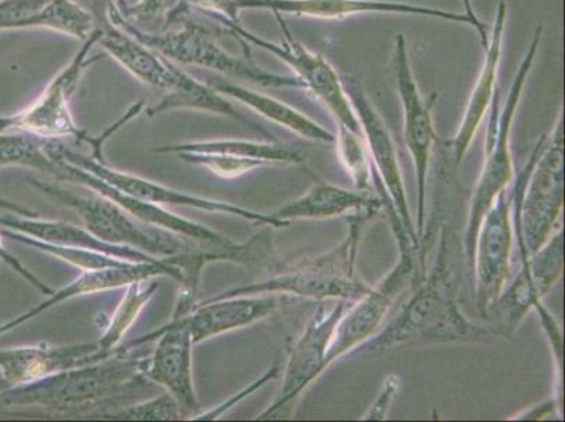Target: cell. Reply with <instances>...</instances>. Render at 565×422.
<instances>
[{
  "label": "cell",
  "instance_id": "cell-36",
  "mask_svg": "<svg viewBox=\"0 0 565 422\" xmlns=\"http://www.w3.org/2000/svg\"><path fill=\"white\" fill-rule=\"evenodd\" d=\"M399 389L398 376L392 374L385 378L382 390L377 394V399L373 401L372 405L364 414L363 420L366 421H383L387 419L390 410H392L393 400Z\"/></svg>",
  "mask_w": 565,
  "mask_h": 422
},
{
  "label": "cell",
  "instance_id": "cell-5",
  "mask_svg": "<svg viewBox=\"0 0 565 422\" xmlns=\"http://www.w3.org/2000/svg\"><path fill=\"white\" fill-rule=\"evenodd\" d=\"M563 116L552 137L543 134L513 189L522 265L556 233L564 204Z\"/></svg>",
  "mask_w": 565,
  "mask_h": 422
},
{
  "label": "cell",
  "instance_id": "cell-7",
  "mask_svg": "<svg viewBox=\"0 0 565 422\" xmlns=\"http://www.w3.org/2000/svg\"><path fill=\"white\" fill-rule=\"evenodd\" d=\"M102 29L96 28L90 38L85 40V44L82 45L78 53L71 60V63L50 82V85L45 87L43 94L32 106L18 113V115L0 117V131L29 133L33 136L47 138V140L50 138L74 137L78 143L89 144L94 149L92 157L106 163V159L103 157V144L131 118L141 115L143 103L140 102L132 106L126 113V116L115 123L102 137H90L89 134L76 126L74 117L71 115L70 99L75 94L81 76L87 66L102 60L100 55L90 56L89 59L90 50L97 44Z\"/></svg>",
  "mask_w": 565,
  "mask_h": 422
},
{
  "label": "cell",
  "instance_id": "cell-24",
  "mask_svg": "<svg viewBox=\"0 0 565 422\" xmlns=\"http://www.w3.org/2000/svg\"><path fill=\"white\" fill-rule=\"evenodd\" d=\"M508 19V7L505 2L498 4L495 24L492 28L490 43L484 50V64L477 80L475 89L470 96L469 105L465 112L463 120L459 130H457L450 147L454 149V157L457 165L463 161L466 154L469 152L472 140L477 131L480 130L481 123L494 103L498 72L502 60L503 38H505Z\"/></svg>",
  "mask_w": 565,
  "mask_h": 422
},
{
  "label": "cell",
  "instance_id": "cell-33",
  "mask_svg": "<svg viewBox=\"0 0 565 422\" xmlns=\"http://www.w3.org/2000/svg\"><path fill=\"white\" fill-rule=\"evenodd\" d=\"M335 143L339 159L352 178L354 187L361 192H370L373 180L372 159L363 136L338 126Z\"/></svg>",
  "mask_w": 565,
  "mask_h": 422
},
{
  "label": "cell",
  "instance_id": "cell-13",
  "mask_svg": "<svg viewBox=\"0 0 565 422\" xmlns=\"http://www.w3.org/2000/svg\"><path fill=\"white\" fill-rule=\"evenodd\" d=\"M45 151L51 158H58L61 161L75 165V167L105 180L110 187L121 190V192L130 194L132 198L143 200V202L158 205H183V208L213 211V213L215 211V213L233 214L236 218L269 225L274 229L289 228L290 225L271 219L269 214L256 213V211L218 202V200L199 198V196L179 192V190L163 187V184L152 182V180L136 177V175L118 172L116 169H111L107 162H100L94 157H86L84 154L72 151L58 141L49 140Z\"/></svg>",
  "mask_w": 565,
  "mask_h": 422
},
{
  "label": "cell",
  "instance_id": "cell-31",
  "mask_svg": "<svg viewBox=\"0 0 565 422\" xmlns=\"http://www.w3.org/2000/svg\"><path fill=\"white\" fill-rule=\"evenodd\" d=\"M0 233L7 239L18 241L20 244L30 246V249L44 252V254L55 256L72 266L78 267L82 272H94L109 270V267H118L130 264V261L118 259L95 250L75 249V246H63L43 243V241L34 240L32 236L18 233L8 229H0Z\"/></svg>",
  "mask_w": 565,
  "mask_h": 422
},
{
  "label": "cell",
  "instance_id": "cell-10",
  "mask_svg": "<svg viewBox=\"0 0 565 422\" xmlns=\"http://www.w3.org/2000/svg\"><path fill=\"white\" fill-rule=\"evenodd\" d=\"M275 17L282 33L280 44L258 38V35L245 30L239 22H231V20L221 18L218 14H210L214 22L227 29L241 43L245 44V48L246 44L258 45L259 49L274 54L287 66H290L292 74L301 84V89L307 91L308 94L320 102L335 118L338 126L347 127L348 130L363 136L361 123H359L345 86H343L337 71L321 54L312 53L300 41L292 38L290 29L287 28L280 14L275 13Z\"/></svg>",
  "mask_w": 565,
  "mask_h": 422
},
{
  "label": "cell",
  "instance_id": "cell-2",
  "mask_svg": "<svg viewBox=\"0 0 565 422\" xmlns=\"http://www.w3.org/2000/svg\"><path fill=\"white\" fill-rule=\"evenodd\" d=\"M449 259V233L445 225L438 259L425 285L387 327L351 355L377 357L404 345L481 342L491 337L490 329L470 321L457 305Z\"/></svg>",
  "mask_w": 565,
  "mask_h": 422
},
{
  "label": "cell",
  "instance_id": "cell-14",
  "mask_svg": "<svg viewBox=\"0 0 565 422\" xmlns=\"http://www.w3.org/2000/svg\"><path fill=\"white\" fill-rule=\"evenodd\" d=\"M157 341L151 355L143 358L141 373L151 383L162 386L181 410L182 420H196L202 414L193 382V339L188 329L162 326L121 347L125 351Z\"/></svg>",
  "mask_w": 565,
  "mask_h": 422
},
{
  "label": "cell",
  "instance_id": "cell-6",
  "mask_svg": "<svg viewBox=\"0 0 565 422\" xmlns=\"http://www.w3.org/2000/svg\"><path fill=\"white\" fill-rule=\"evenodd\" d=\"M190 10L192 9H188L174 22L181 24L178 29H168L158 34L142 33L122 22L116 12L115 3L107 12V20L115 28L122 30L173 63L212 70L265 87H299L301 89V84L295 75L271 74L260 70L250 60H241L231 55L223 45H220L212 30L190 18Z\"/></svg>",
  "mask_w": 565,
  "mask_h": 422
},
{
  "label": "cell",
  "instance_id": "cell-16",
  "mask_svg": "<svg viewBox=\"0 0 565 422\" xmlns=\"http://www.w3.org/2000/svg\"><path fill=\"white\" fill-rule=\"evenodd\" d=\"M345 308V300H339L331 310L323 305L317 308L305 333L292 344L279 394L258 420H279L289 414L291 404L296 403L302 391L326 372L328 348Z\"/></svg>",
  "mask_w": 565,
  "mask_h": 422
},
{
  "label": "cell",
  "instance_id": "cell-35",
  "mask_svg": "<svg viewBox=\"0 0 565 422\" xmlns=\"http://www.w3.org/2000/svg\"><path fill=\"white\" fill-rule=\"evenodd\" d=\"M106 420L128 421H173L182 420L181 410L171 394L163 393L159 398L148 400L146 403L121 407L103 414Z\"/></svg>",
  "mask_w": 565,
  "mask_h": 422
},
{
  "label": "cell",
  "instance_id": "cell-18",
  "mask_svg": "<svg viewBox=\"0 0 565 422\" xmlns=\"http://www.w3.org/2000/svg\"><path fill=\"white\" fill-rule=\"evenodd\" d=\"M235 8L241 12L245 9H267L271 13L290 14L296 18L316 20H345L361 14H398V17H419L445 20V22L470 25V18L465 13L423 7L393 0H235Z\"/></svg>",
  "mask_w": 565,
  "mask_h": 422
},
{
  "label": "cell",
  "instance_id": "cell-4",
  "mask_svg": "<svg viewBox=\"0 0 565 422\" xmlns=\"http://www.w3.org/2000/svg\"><path fill=\"white\" fill-rule=\"evenodd\" d=\"M100 29L102 35L97 44H100L106 53H109L118 64L125 66L143 84L166 92V97L147 112L148 116L153 117L173 109L205 110L234 118L241 125L254 128L269 137L265 128L239 115L235 107L212 86L194 80L193 76L173 65L171 60L147 48L113 24Z\"/></svg>",
  "mask_w": 565,
  "mask_h": 422
},
{
  "label": "cell",
  "instance_id": "cell-23",
  "mask_svg": "<svg viewBox=\"0 0 565 422\" xmlns=\"http://www.w3.org/2000/svg\"><path fill=\"white\" fill-rule=\"evenodd\" d=\"M51 29L85 41L97 28L74 0H0V30Z\"/></svg>",
  "mask_w": 565,
  "mask_h": 422
},
{
  "label": "cell",
  "instance_id": "cell-26",
  "mask_svg": "<svg viewBox=\"0 0 565 422\" xmlns=\"http://www.w3.org/2000/svg\"><path fill=\"white\" fill-rule=\"evenodd\" d=\"M0 229L18 231L24 235L32 236L34 240L43 243L75 246V249L95 250L105 252L111 256L127 260L130 262H158L161 261L146 254V252L130 249V246H120L107 244L105 241L96 239L86 229L78 225L64 223V221H49L39 218H24L14 213L0 214Z\"/></svg>",
  "mask_w": 565,
  "mask_h": 422
},
{
  "label": "cell",
  "instance_id": "cell-19",
  "mask_svg": "<svg viewBox=\"0 0 565 422\" xmlns=\"http://www.w3.org/2000/svg\"><path fill=\"white\" fill-rule=\"evenodd\" d=\"M53 159L60 165L61 169H63V180L82 184V187L90 189L92 192L105 196V198L121 205L128 214H131L134 219L141 221L143 224L171 231V233L193 241V243L209 244L217 246V249L221 250H233L238 245L234 243L233 240H230L228 236L215 233V231L204 228L202 224L194 223V221L179 218V215L163 209L162 205L132 198V196L110 187L105 180L84 171V169L75 167V165L61 161L58 158Z\"/></svg>",
  "mask_w": 565,
  "mask_h": 422
},
{
  "label": "cell",
  "instance_id": "cell-12",
  "mask_svg": "<svg viewBox=\"0 0 565 422\" xmlns=\"http://www.w3.org/2000/svg\"><path fill=\"white\" fill-rule=\"evenodd\" d=\"M393 74L397 84L401 106L404 113V140L413 158L416 190H418V215H416V235L424 240L426 218V187L436 136L433 107L436 95L425 101L416 85L413 68H411L407 39L403 34L395 38L393 53Z\"/></svg>",
  "mask_w": 565,
  "mask_h": 422
},
{
  "label": "cell",
  "instance_id": "cell-20",
  "mask_svg": "<svg viewBox=\"0 0 565 422\" xmlns=\"http://www.w3.org/2000/svg\"><path fill=\"white\" fill-rule=\"evenodd\" d=\"M97 362H102L97 341L64 347L41 344L35 347L0 349V389L17 388L64 370Z\"/></svg>",
  "mask_w": 565,
  "mask_h": 422
},
{
  "label": "cell",
  "instance_id": "cell-15",
  "mask_svg": "<svg viewBox=\"0 0 565 422\" xmlns=\"http://www.w3.org/2000/svg\"><path fill=\"white\" fill-rule=\"evenodd\" d=\"M342 84L345 86L353 110L356 113L359 123H361L370 159L377 169V172H373V182L377 184L379 192H382L393 204V209L397 213L401 223H403V228L407 231L409 240L420 251L423 246L419 244L413 215H411L397 148H395L392 134H390L382 116L374 109L373 103L370 102L358 82L347 78V81H342Z\"/></svg>",
  "mask_w": 565,
  "mask_h": 422
},
{
  "label": "cell",
  "instance_id": "cell-25",
  "mask_svg": "<svg viewBox=\"0 0 565 422\" xmlns=\"http://www.w3.org/2000/svg\"><path fill=\"white\" fill-rule=\"evenodd\" d=\"M383 199L370 192H351L330 183L312 184L308 192L269 213L271 219L289 223L291 220H326L347 218L358 211H382Z\"/></svg>",
  "mask_w": 565,
  "mask_h": 422
},
{
  "label": "cell",
  "instance_id": "cell-29",
  "mask_svg": "<svg viewBox=\"0 0 565 422\" xmlns=\"http://www.w3.org/2000/svg\"><path fill=\"white\" fill-rule=\"evenodd\" d=\"M152 279L137 281L126 286L125 297L117 306L99 339V357L102 360L109 359L117 354L118 344L126 337L128 329L136 323L143 307L151 300L159 289V283Z\"/></svg>",
  "mask_w": 565,
  "mask_h": 422
},
{
  "label": "cell",
  "instance_id": "cell-32",
  "mask_svg": "<svg viewBox=\"0 0 565 422\" xmlns=\"http://www.w3.org/2000/svg\"><path fill=\"white\" fill-rule=\"evenodd\" d=\"M181 0H137L136 3L115 2L118 17L131 28L147 34L166 32Z\"/></svg>",
  "mask_w": 565,
  "mask_h": 422
},
{
  "label": "cell",
  "instance_id": "cell-27",
  "mask_svg": "<svg viewBox=\"0 0 565 422\" xmlns=\"http://www.w3.org/2000/svg\"><path fill=\"white\" fill-rule=\"evenodd\" d=\"M207 85L217 91L220 95L233 97V99L244 103L245 106L259 113L267 120L296 133L297 136L306 138V140L335 143V136L327 128L318 125L312 118L302 115L301 112L292 109L286 103L275 99V97L252 91L249 87L231 84L227 81H210Z\"/></svg>",
  "mask_w": 565,
  "mask_h": 422
},
{
  "label": "cell",
  "instance_id": "cell-22",
  "mask_svg": "<svg viewBox=\"0 0 565 422\" xmlns=\"http://www.w3.org/2000/svg\"><path fill=\"white\" fill-rule=\"evenodd\" d=\"M158 276H169L174 281H182L181 270L163 259L158 262H130L125 266L109 267V270L82 272L78 279L70 283L63 289L53 292L47 300L40 303L39 306L24 313L23 316L14 318L13 321L0 326V336L33 320L41 313L47 312L60 303L70 300V298L118 289V287H126L132 282L152 279V277Z\"/></svg>",
  "mask_w": 565,
  "mask_h": 422
},
{
  "label": "cell",
  "instance_id": "cell-30",
  "mask_svg": "<svg viewBox=\"0 0 565 422\" xmlns=\"http://www.w3.org/2000/svg\"><path fill=\"white\" fill-rule=\"evenodd\" d=\"M47 138L22 131H0V169L29 167L63 179V169L45 151Z\"/></svg>",
  "mask_w": 565,
  "mask_h": 422
},
{
  "label": "cell",
  "instance_id": "cell-39",
  "mask_svg": "<svg viewBox=\"0 0 565 422\" xmlns=\"http://www.w3.org/2000/svg\"><path fill=\"white\" fill-rule=\"evenodd\" d=\"M461 2H463L466 17L470 18L472 24H475L477 34H479L482 50H486L488 48V43H490V34H488V30H490V28L482 23L479 17H477L476 10L472 8L471 0H461Z\"/></svg>",
  "mask_w": 565,
  "mask_h": 422
},
{
  "label": "cell",
  "instance_id": "cell-38",
  "mask_svg": "<svg viewBox=\"0 0 565 422\" xmlns=\"http://www.w3.org/2000/svg\"><path fill=\"white\" fill-rule=\"evenodd\" d=\"M0 261H2L4 265L12 267L17 274L22 276L23 279L28 281L30 285L38 287V289L43 292L44 295H53V291H51L44 282H41L38 276L32 274V272H30L28 267H25L22 262L17 259V256L12 255V252H9L7 249H4L2 233H0Z\"/></svg>",
  "mask_w": 565,
  "mask_h": 422
},
{
  "label": "cell",
  "instance_id": "cell-37",
  "mask_svg": "<svg viewBox=\"0 0 565 422\" xmlns=\"http://www.w3.org/2000/svg\"><path fill=\"white\" fill-rule=\"evenodd\" d=\"M190 9H198L200 12L218 14L231 22H239V12L235 8V0H181Z\"/></svg>",
  "mask_w": 565,
  "mask_h": 422
},
{
  "label": "cell",
  "instance_id": "cell-9",
  "mask_svg": "<svg viewBox=\"0 0 565 422\" xmlns=\"http://www.w3.org/2000/svg\"><path fill=\"white\" fill-rule=\"evenodd\" d=\"M25 180L55 202L74 209L84 221L85 229L107 244L130 246L159 260L192 250L190 240L183 236L181 239L171 231L138 223L121 205L105 196L95 192L90 196H78L44 180L30 177Z\"/></svg>",
  "mask_w": 565,
  "mask_h": 422
},
{
  "label": "cell",
  "instance_id": "cell-34",
  "mask_svg": "<svg viewBox=\"0 0 565 422\" xmlns=\"http://www.w3.org/2000/svg\"><path fill=\"white\" fill-rule=\"evenodd\" d=\"M177 156L184 162L207 168L209 171L223 179L239 178L254 169L267 167L259 159L231 156V154L224 152H179Z\"/></svg>",
  "mask_w": 565,
  "mask_h": 422
},
{
  "label": "cell",
  "instance_id": "cell-11",
  "mask_svg": "<svg viewBox=\"0 0 565 422\" xmlns=\"http://www.w3.org/2000/svg\"><path fill=\"white\" fill-rule=\"evenodd\" d=\"M399 259L397 265L390 274L372 287L366 295L356 300L351 310L343 313L338 321L332 342L328 348L326 367H331L339 358L351 355L370 338L376 336L382 328L385 316L392 310L394 303L405 289L413 283L418 271V250L411 243L408 236H398Z\"/></svg>",
  "mask_w": 565,
  "mask_h": 422
},
{
  "label": "cell",
  "instance_id": "cell-28",
  "mask_svg": "<svg viewBox=\"0 0 565 422\" xmlns=\"http://www.w3.org/2000/svg\"><path fill=\"white\" fill-rule=\"evenodd\" d=\"M156 152H224L231 154V156L259 159V161L265 162L267 167H270V165H299L305 162V158H302L299 152L292 151L289 147L280 146V144L244 140L178 144V146L157 148Z\"/></svg>",
  "mask_w": 565,
  "mask_h": 422
},
{
  "label": "cell",
  "instance_id": "cell-41",
  "mask_svg": "<svg viewBox=\"0 0 565 422\" xmlns=\"http://www.w3.org/2000/svg\"><path fill=\"white\" fill-rule=\"evenodd\" d=\"M0 209L9 211V213L24 215V218H39L35 211L24 208V205L10 202V200L3 198H0Z\"/></svg>",
  "mask_w": 565,
  "mask_h": 422
},
{
  "label": "cell",
  "instance_id": "cell-3",
  "mask_svg": "<svg viewBox=\"0 0 565 422\" xmlns=\"http://www.w3.org/2000/svg\"><path fill=\"white\" fill-rule=\"evenodd\" d=\"M377 211L364 210L347 215L349 224L347 239L327 254L302 259L295 264L280 262L265 281L250 285L233 287L213 297L210 302L239 296L270 295L282 293L315 300L356 302L372 289L356 275V255L364 228L376 218Z\"/></svg>",
  "mask_w": 565,
  "mask_h": 422
},
{
  "label": "cell",
  "instance_id": "cell-8",
  "mask_svg": "<svg viewBox=\"0 0 565 422\" xmlns=\"http://www.w3.org/2000/svg\"><path fill=\"white\" fill-rule=\"evenodd\" d=\"M542 33V25H537L532 43L529 45L525 56H523L515 78H513L505 105H503L501 112L494 106L497 117L492 115L490 131H488L487 138L486 163L475 194H472L465 234V254L470 270H472L477 233H479L481 220L484 219L488 209L494 203L497 196L508 188V184L513 180V175H515L511 154L513 118L516 116L518 106L521 103L529 74H531L534 61H536Z\"/></svg>",
  "mask_w": 565,
  "mask_h": 422
},
{
  "label": "cell",
  "instance_id": "cell-21",
  "mask_svg": "<svg viewBox=\"0 0 565 422\" xmlns=\"http://www.w3.org/2000/svg\"><path fill=\"white\" fill-rule=\"evenodd\" d=\"M279 308L275 296H239L223 298V300H204L198 303L192 312L181 318H174L168 326L188 329L193 342L249 327L252 324L265 320Z\"/></svg>",
  "mask_w": 565,
  "mask_h": 422
},
{
  "label": "cell",
  "instance_id": "cell-40",
  "mask_svg": "<svg viewBox=\"0 0 565 422\" xmlns=\"http://www.w3.org/2000/svg\"><path fill=\"white\" fill-rule=\"evenodd\" d=\"M115 2L116 0H87V10L95 18L97 28H105V25L110 24L107 20V12Z\"/></svg>",
  "mask_w": 565,
  "mask_h": 422
},
{
  "label": "cell",
  "instance_id": "cell-17",
  "mask_svg": "<svg viewBox=\"0 0 565 422\" xmlns=\"http://www.w3.org/2000/svg\"><path fill=\"white\" fill-rule=\"evenodd\" d=\"M512 203L513 194L507 189L498 194L477 233L472 270L476 274L477 307L486 318L511 276Z\"/></svg>",
  "mask_w": 565,
  "mask_h": 422
},
{
  "label": "cell",
  "instance_id": "cell-1",
  "mask_svg": "<svg viewBox=\"0 0 565 422\" xmlns=\"http://www.w3.org/2000/svg\"><path fill=\"white\" fill-rule=\"evenodd\" d=\"M118 347L102 362L64 370L35 382L0 389V415L100 416L150 388L141 373L143 358Z\"/></svg>",
  "mask_w": 565,
  "mask_h": 422
}]
</instances>
